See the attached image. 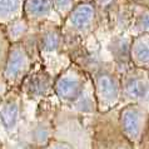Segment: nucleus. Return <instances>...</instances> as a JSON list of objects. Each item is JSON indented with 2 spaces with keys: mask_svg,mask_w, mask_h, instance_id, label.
Returning <instances> with one entry per match:
<instances>
[{
  "mask_svg": "<svg viewBox=\"0 0 149 149\" xmlns=\"http://www.w3.org/2000/svg\"><path fill=\"white\" fill-rule=\"evenodd\" d=\"M149 111L144 104H125L118 114L119 128L128 142H138L148 124Z\"/></svg>",
  "mask_w": 149,
  "mask_h": 149,
  "instance_id": "8",
  "label": "nucleus"
},
{
  "mask_svg": "<svg viewBox=\"0 0 149 149\" xmlns=\"http://www.w3.org/2000/svg\"><path fill=\"white\" fill-rule=\"evenodd\" d=\"M68 107L73 108L77 111H80V113H94V111H98L97 100H95V95H94L90 78H89V81L86 83V85L84 86V89L81 90V93Z\"/></svg>",
  "mask_w": 149,
  "mask_h": 149,
  "instance_id": "14",
  "label": "nucleus"
},
{
  "mask_svg": "<svg viewBox=\"0 0 149 149\" xmlns=\"http://www.w3.org/2000/svg\"><path fill=\"white\" fill-rule=\"evenodd\" d=\"M120 74L122 102L144 104L149 100V70L129 67Z\"/></svg>",
  "mask_w": 149,
  "mask_h": 149,
  "instance_id": "6",
  "label": "nucleus"
},
{
  "mask_svg": "<svg viewBox=\"0 0 149 149\" xmlns=\"http://www.w3.org/2000/svg\"><path fill=\"white\" fill-rule=\"evenodd\" d=\"M24 98L19 88H6L0 98V122L6 133L13 134L18 130L23 117Z\"/></svg>",
  "mask_w": 149,
  "mask_h": 149,
  "instance_id": "9",
  "label": "nucleus"
},
{
  "mask_svg": "<svg viewBox=\"0 0 149 149\" xmlns=\"http://www.w3.org/2000/svg\"><path fill=\"white\" fill-rule=\"evenodd\" d=\"M128 34L130 36L149 34V9L130 5V22Z\"/></svg>",
  "mask_w": 149,
  "mask_h": 149,
  "instance_id": "13",
  "label": "nucleus"
},
{
  "mask_svg": "<svg viewBox=\"0 0 149 149\" xmlns=\"http://www.w3.org/2000/svg\"><path fill=\"white\" fill-rule=\"evenodd\" d=\"M81 0H53V8L58 20L61 23L67 16L72 13L73 9Z\"/></svg>",
  "mask_w": 149,
  "mask_h": 149,
  "instance_id": "17",
  "label": "nucleus"
},
{
  "mask_svg": "<svg viewBox=\"0 0 149 149\" xmlns=\"http://www.w3.org/2000/svg\"><path fill=\"white\" fill-rule=\"evenodd\" d=\"M129 61L134 68L149 70V34L132 36L129 45Z\"/></svg>",
  "mask_w": 149,
  "mask_h": 149,
  "instance_id": "12",
  "label": "nucleus"
},
{
  "mask_svg": "<svg viewBox=\"0 0 149 149\" xmlns=\"http://www.w3.org/2000/svg\"><path fill=\"white\" fill-rule=\"evenodd\" d=\"M9 49H10V43L6 38L5 33H4L3 26L0 25V81H1L3 70H4V67H5V61L8 58Z\"/></svg>",
  "mask_w": 149,
  "mask_h": 149,
  "instance_id": "18",
  "label": "nucleus"
},
{
  "mask_svg": "<svg viewBox=\"0 0 149 149\" xmlns=\"http://www.w3.org/2000/svg\"><path fill=\"white\" fill-rule=\"evenodd\" d=\"M24 0H0V25L4 26L23 16Z\"/></svg>",
  "mask_w": 149,
  "mask_h": 149,
  "instance_id": "16",
  "label": "nucleus"
},
{
  "mask_svg": "<svg viewBox=\"0 0 149 149\" xmlns=\"http://www.w3.org/2000/svg\"><path fill=\"white\" fill-rule=\"evenodd\" d=\"M89 81V74L75 61L63 68L54 77L53 81V95L63 105H70L81 93L86 83Z\"/></svg>",
  "mask_w": 149,
  "mask_h": 149,
  "instance_id": "5",
  "label": "nucleus"
},
{
  "mask_svg": "<svg viewBox=\"0 0 149 149\" xmlns=\"http://www.w3.org/2000/svg\"><path fill=\"white\" fill-rule=\"evenodd\" d=\"M99 28V15L92 0L78 3L72 13L60 23L65 54L70 60L88 49V43L95 38Z\"/></svg>",
  "mask_w": 149,
  "mask_h": 149,
  "instance_id": "1",
  "label": "nucleus"
},
{
  "mask_svg": "<svg viewBox=\"0 0 149 149\" xmlns=\"http://www.w3.org/2000/svg\"><path fill=\"white\" fill-rule=\"evenodd\" d=\"M53 81L54 75L49 73L43 64L39 63L26 75L19 86L24 99L34 102H45L53 94Z\"/></svg>",
  "mask_w": 149,
  "mask_h": 149,
  "instance_id": "7",
  "label": "nucleus"
},
{
  "mask_svg": "<svg viewBox=\"0 0 149 149\" xmlns=\"http://www.w3.org/2000/svg\"><path fill=\"white\" fill-rule=\"evenodd\" d=\"M129 5H134V6H140V8H147L149 9V0H123Z\"/></svg>",
  "mask_w": 149,
  "mask_h": 149,
  "instance_id": "20",
  "label": "nucleus"
},
{
  "mask_svg": "<svg viewBox=\"0 0 149 149\" xmlns=\"http://www.w3.org/2000/svg\"><path fill=\"white\" fill-rule=\"evenodd\" d=\"M132 36L127 33H118L111 34L110 43H109V53L113 58L114 68L118 70V73L123 72L124 69L132 67L129 61V45H130Z\"/></svg>",
  "mask_w": 149,
  "mask_h": 149,
  "instance_id": "11",
  "label": "nucleus"
},
{
  "mask_svg": "<svg viewBox=\"0 0 149 149\" xmlns=\"http://www.w3.org/2000/svg\"><path fill=\"white\" fill-rule=\"evenodd\" d=\"M41 149H74L69 146V144L64 143V142H56V140H53V142L48 143L47 146H44Z\"/></svg>",
  "mask_w": 149,
  "mask_h": 149,
  "instance_id": "19",
  "label": "nucleus"
},
{
  "mask_svg": "<svg viewBox=\"0 0 149 149\" xmlns=\"http://www.w3.org/2000/svg\"><path fill=\"white\" fill-rule=\"evenodd\" d=\"M93 85L97 108L100 114L109 113L122 103L120 74L113 64L100 63L88 72Z\"/></svg>",
  "mask_w": 149,
  "mask_h": 149,
  "instance_id": "3",
  "label": "nucleus"
},
{
  "mask_svg": "<svg viewBox=\"0 0 149 149\" xmlns=\"http://www.w3.org/2000/svg\"><path fill=\"white\" fill-rule=\"evenodd\" d=\"M53 15H55L53 0H24L23 18L31 28L36 29L41 24L55 20Z\"/></svg>",
  "mask_w": 149,
  "mask_h": 149,
  "instance_id": "10",
  "label": "nucleus"
},
{
  "mask_svg": "<svg viewBox=\"0 0 149 149\" xmlns=\"http://www.w3.org/2000/svg\"><path fill=\"white\" fill-rule=\"evenodd\" d=\"M35 38L40 63L47 68L49 73L55 77L60 72L58 61H60L61 56L68 58L64 49V39L60 29V22L50 20L41 24L35 30Z\"/></svg>",
  "mask_w": 149,
  "mask_h": 149,
  "instance_id": "4",
  "label": "nucleus"
},
{
  "mask_svg": "<svg viewBox=\"0 0 149 149\" xmlns=\"http://www.w3.org/2000/svg\"><path fill=\"white\" fill-rule=\"evenodd\" d=\"M35 30L36 29H33L24 40L10 45L1 75V81L6 88H19L28 74L40 61Z\"/></svg>",
  "mask_w": 149,
  "mask_h": 149,
  "instance_id": "2",
  "label": "nucleus"
},
{
  "mask_svg": "<svg viewBox=\"0 0 149 149\" xmlns=\"http://www.w3.org/2000/svg\"><path fill=\"white\" fill-rule=\"evenodd\" d=\"M129 144H128V140H123V142H117L115 144H113L111 147H109L108 149H129Z\"/></svg>",
  "mask_w": 149,
  "mask_h": 149,
  "instance_id": "21",
  "label": "nucleus"
},
{
  "mask_svg": "<svg viewBox=\"0 0 149 149\" xmlns=\"http://www.w3.org/2000/svg\"><path fill=\"white\" fill-rule=\"evenodd\" d=\"M3 29H4V33H5L10 45H11V44H15V43H19V41L24 40L30 34L34 28H31L29 25L26 20L22 16V18H19V19L14 20V22L6 24V25H4Z\"/></svg>",
  "mask_w": 149,
  "mask_h": 149,
  "instance_id": "15",
  "label": "nucleus"
}]
</instances>
